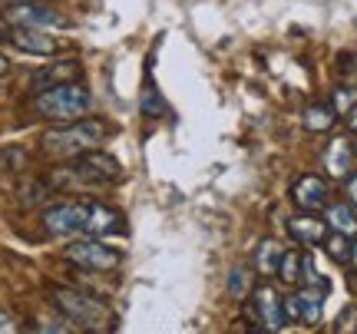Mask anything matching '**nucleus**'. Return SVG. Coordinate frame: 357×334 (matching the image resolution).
Listing matches in <instances>:
<instances>
[{
	"mask_svg": "<svg viewBox=\"0 0 357 334\" xmlns=\"http://www.w3.org/2000/svg\"><path fill=\"white\" fill-rule=\"evenodd\" d=\"M13 331H20L17 318H13V314H7V311H0V334H13Z\"/></svg>",
	"mask_w": 357,
	"mask_h": 334,
	"instance_id": "bb28decb",
	"label": "nucleus"
},
{
	"mask_svg": "<svg viewBox=\"0 0 357 334\" xmlns=\"http://www.w3.org/2000/svg\"><path fill=\"white\" fill-rule=\"evenodd\" d=\"M328 231L331 229H328L324 219H318V212H301V215L288 219V235H291V242H298V245H321Z\"/></svg>",
	"mask_w": 357,
	"mask_h": 334,
	"instance_id": "f8f14e48",
	"label": "nucleus"
},
{
	"mask_svg": "<svg viewBox=\"0 0 357 334\" xmlns=\"http://www.w3.org/2000/svg\"><path fill=\"white\" fill-rule=\"evenodd\" d=\"M344 192H347V202H351V206L357 208V172H351V176H347Z\"/></svg>",
	"mask_w": 357,
	"mask_h": 334,
	"instance_id": "c85d7f7f",
	"label": "nucleus"
},
{
	"mask_svg": "<svg viewBox=\"0 0 357 334\" xmlns=\"http://www.w3.org/2000/svg\"><path fill=\"white\" fill-rule=\"evenodd\" d=\"M3 20L7 24H24V26H43V30L66 26L63 13L56 10V7H50V3H43V0H17V3L7 7Z\"/></svg>",
	"mask_w": 357,
	"mask_h": 334,
	"instance_id": "1a4fd4ad",
	"label": "nucleus"
},
{
	"mask_svg": "<svg viewBox=\"0 0 357 334\" xmlns=\"http://www.w3.org/2000/svg\"><path fill=\"white\" fill-rule=\"evenodd\" d=\"M324 169H328L331 179H347L351 176V169H354V146H351V139L334 136L328 153H324Z\"/></svg>",
	"mask_w": 357,
	"mask_h": 334,
	"instance_id": "4468645a",
	"label": "nucleus"
},
{
	"mask_svg": "<svg viewBox=\"0 0 357 334\" xmlns=\"http://www.w3.org/2000/svg\"><path fill=\"white\" fill-rule=\"evenodd\" d=\"M248 288H252V275L245 268H231L229 271V295L235 301H248Z\"/></svg>",
	"mask_w": 357,
	"mask_h": 334,
	"instance_id": "4be33fe9",
	"label": "nucleus"
},
{
	"mask_svg": "<svg viewBox=\"0 0 357 334\" xmlns=\"http://www.w3.org/2000/svg\"><path fill=\"white\" fill-rule=\"evenodd\" d=\"M324 222L331 231H341L347 238L357 235V208L351 202H328L324 206Z\"/></svg>",
	"mask_w": 357,
	"mask_h": 334,
	"instance_id": "dca6fc26",
	"label": "nucleus"
},
{
	"mask_svg": "<svg viewBox=\"0 0 357 334\" xmlns=\"http://www.w3.org/2000/svg\"><path fill=\"white\" fill-rule=\"evenodd\" d=\"M126 229L123 215L116 208L102 206V202H89V215H86V235H96V238H106V235H119Z\"/></svg>",
	"mask_w": 357,
	"mask_h": 334,
	"instance_id": "ddd939ff",
	"label": "nucleus"
},
{
	"mask_svg": "<svg viewBox=\"0 0 357 334\" xmlns=\"http://www.w3.org/2000/svg\"><path fill=\"white\" fill-rule=\"evenodd\" d=\"M281 278V284H301V252H281V261H278V271H275Z\"/></svg>",
	"mask_w": 357,
	"mask_h": 334,
	"instance_id": "aec40b11",
	"label": "nucleus"
},
{
	"mask_svg": "<svg viewBox=\"0 0 357 334\" xmlns=\"http://www.w3.org/2000/svg\"><path fill=\"white\" fill-rule=\"evenodd\" d=\"M281 248L275 238H265L261 245H255V271L261 278H271L275 271H278V261H281Z\"/></svg>",
	"mask_w": 357,
	"mask_h": 334,
	"instance_id": "f3484780",
	"label": "nucleus"
},
{
	"mask_svg": "<svg viewBox=\"0 0 357 334\" xmlns=\"http://www.w3.org/2000/svg\"><path fill=\"white\" fill-rule=\"evenodd\" d=\"M47 195H50V185H47V182H40V179H33V182H24V195H20V199H24L26 206H37V202L47 199Z\"/></svg>",
	"mask_w": 357,
	"mask_h": 334,
	"instance_id": "393cba45",
	"label": "nucleus"
},
{
	"mask_svg": "<svg viewBox=\"0 0 357 334\" xmlns=\"http://www.w3.org/2000/svg\"><path fill=\"white\" fill-rule=\"evenodd\" d=\"M301 282L314 284V288H328V278L318 271V265H314V258L311 255H301Z\"/></svg>",
	"mask_w": 357,
	"mask_h": 334,
	"instance_id": "b1692460",
	"label": "nucleus"
},
{
	"mask_svg": "<svg viewBox=\"0 0 357 334\" xmlns=\"http://www.w3.org/2000/svg\"><path fill=\"white\" fill-rule=\"evenodd\" d=\"M24 166H26L24 149H7V153H0V172H13V169H24Z\"/></svg>",
	"mask_w": 357,
	"mask_h": 334,
	"instance_id": "a878e982",
	"label": "nucleus"
},
{
	"mask_svg": "<svg viewBox=\"0 0 357 334\" xmlns=\"http://www.w3.org/2000/svg\"><path fill=\"white\" fill-rule=\"evenodd\" d=\"M86 215L89 202H60V206H50L43 212V229L50 235H63V238L86 235Z\"/></svg>",
	"mask_w": 357,
	"mask_h": 334,
	"instance_id": "0eeeda50",
	"label": "nucleus"
},
{
	"mask_svg": "<svg viewBox=\"0 0 357 334\" xmlns=\"http://www.w3.org/2000/svg\"><path fill=\"white\" fill-rule=\"evenodd\" d=\"M63 258L86 271H116L119 261H123V255L116 252L113 245H106L102 238H96V235H86V238H77V235H73V242L63 248Z\"/></svg>",
	"mask_w": 357,
	"mask_h": 334,
	"instance_id": "39448f33",
	"label": "nucleus"
},
{
	"mask_svg": "<svg viewBox=\"0 0 357 334\" xmlns=\"http://www.w3.org/2000/svg\"><path fill=\"white\" fill-rule=\"evenodd\" d=\"M331 106H334V113H337V116H347L357 106V90H354V86H334Z\"/></svg>",
	"mask_w": 357,
	"mask_h": 334,
	"instance_id": "5701e85b",
	"label": "nucleus"
},
{
	"mask_svg": "<svg viewBox=\"0 0 357 334\" xmlns=\"http://www.w3.org/2000/svg\"><path fill=\"white\" fill-rule=\"evenodd\" d=\"M324 291H328V288L305 284V288L294 295V305H298V324H307V328L321 324V314H324Z\"/></svg>",
	"mask_w": 357,
	"mask_h": 334,
	"instance_id": "2eb2a0df",
	"label": "nucleus"
},
{
	"mask_svg": "<svg viewBox=\"0 0 357 334\" xmlns=\"http://www.w3.org/2000/svg\"><path fill=\"white\" fill-rule=\"evenodd\" d=\"M321 245H324V252H328L331 261H337V265H351V238H347V235H341V231H328Z\"/></svg>",
	"mask_w": 357,
	"mask_h": 334,
	"instance_id": "6ab92c4d",
	"label": "nucleus"
},
{
	"mask_svg": "<svg viewBox=\"0 0 357 334\" xmlns=\"http://www.w3.org/2000/svg\"><path fill=\"white\" fill-rule=\"evenodd\" d=\"M109 136V123L106 119H93V116H83V119H73V123H60L56 129H47L40 146L50 155H73L86 153V149H100V142Z\"/></svg>",
	"mask_w": 357,
	"mask_h": 334,
	"instance_id": "f257e3e1",
	"label": "nucleus"
},
{
	"mask_svg": "<svg viewBox=\"0 0 357 334\" xmlns=\"http://www.w3.org/2000/svg\"><path fill=\"white\" fill-rule=\"evenodd\" d=\"M347 129H351V132L357 136V106L351 109V113H347Z\"/></svg>",
	"mask_w": 357,
	"mask_h": 334,
	"instance_id": "c756f323",
	"label": "nucleus"
},
{
	"mask_svg": "<svg viewBox=\"0 0 357 334\" xmlns=\"http://www.w3.org/2000/svg\"><path fill=\"white\" fill-rule=\"evenodd\" d=\"M305 129L307 132H328V129H334V123H337V113H334L331 103H314L305 109Z\"/></svg>",
	"mask_w": 357,
	"mask_h": 334,
	"instance_id": "a211bd4d",
	"label": "nucleus"
},
{
	"mask_svg": "<svg viewBox=\"0 0 357 334\" xmlns=\"http://www.w3.org/2000/svg\"><path fill=\"white\" fill-rule=\"evenodd\" d=\"M7 70H10V60H7V56H3V53H0V77H3V73H7Z\"/></svg>",
	"mask_w": 357,
	"mask_h": 334,
	"instance_id": "7c9ffc66",
	"label": "nucleus"
},
{
	"mask_svg": "<svg viewBox=\"0 0 357 334\" xmlns=\"http://www.w3.org/2000/svg\"><path fill=\"white\" fill-rule=\"evenodd\" d=\"M139 109L146 119H159V116L169 113V103L162 100V93L155 90V83H146V90H142V100H139Z\"/></svg>",
	"mask_w": 357,
	"mask_h": 334,
	"instance_id": "412c9836",
	"label": "nucleus"
},
{
	"mask_svg": "<svg viewBox=\"0 0 357 334\" xmlns=\"http://www.w3.org/2000/svg\"><path fill=\"white\" fill-rule=\"evenodd\" d=\"M50 301L63 318H70L73 324H79L83 331H116V314L102 305L100 298L83 295V291H77V288L60 284V288H53L50 291Z\"/></svg>",
	"mask_w": 357,
	"mask_h": 334,
	"instance_id": "f03ea898",
	"label": "nucleus"
},
{
	"mask_svg": "<svg viewBox=\"0 0 357 334\" xmlns=\"http://www.w3.org/2000/svg\"><path fill=\"white\" fill-rule=\"evenodd\" d=\"M79 73H83L79 60H53V63L40 66L37 73L30 77V90L40 93L50 90V86H60V83H73V79H79Z\"/></svg>",
	"mask_w": 357,
	"mask_h": 334,
	"instance_id": "9b49d317",
	"label": "nucleus"
},
{
	"mask_svg": "<svg viewBox=\"0 0 357 334\" xmlns=\"http://www.w3.org/2000/svg\"><path fill=\"white\" fill-rule=\"evenodd\" d=\"M33 109L43 119H50V123H73V119H83L93 109V96H89V90L79 79H73V83H60V86H50V90H40L37 100H33Z\"/></svg>",
	"mask_w": 357,
	"mask_h": 334,
	"instance_id": "7ed1b4c3",
	"label": "nucleus"
},
{
	"mask_svg": "<svg viewBox=\"0 0 357 334\" xmlns=\"http://www.w3.org/2000/svg\"><path fill=\"white\" fill-rule=\"evenodd\" d=\"M351 261L357 265V242H351Z\"/></svg>",
	"mask_w": 357,
	"mask_h": 334,
	"instance_id": "2f4dec72",
	"label": "nucleus"
},
{
	"mask_svg": "<svg viewBox=\"0 0 357 334\" xmlns=\"http://www.w3.org/2000/svg\"><path fill=\"white\" fill-rule=\"evenodd\" d=\"M248 298H252V321H255L258 331H284L288 328L281 295L271 284H258Z\"/></svg>",
	"mask_w": 357,
	"mask_h": 334,
	"instance_id": "6e6552de",
	"label": "nucleus"
},
{
	"mask_svg": "<svg viewBox=\"0 0 357 334\" xmlns=\"http://www.w3.org/2000/svg\"><path fill=\"white\" fill-rule=\"evenodd\" d=\"M354 321H357V311L347 308L341 318H337V331H354Z\"/></svg>",
	"mask_w": 357,
	"mask_h": 334,
	"instance_id": "cd10ccee",
	"label": "nucleus"
},
{
	"mask_svg": "<svg viewBox=\"0 0 357 334\" xmlns=\"http://www.w3.org/2000/svg\"><path fill=\"white\" fill-rule=\"evenodd\" d=\"M291 202L298 212H324V206L331 202V192H328V182L307 172V176H298L291 185Z\"/></svg>",
	"mask_w": 357,
	"mask_h": 334,
	"instance_id": "9d476101",
	"label": "nucleus"
},
{
	"mask_svg": "<svg viewBox=\"0 0 357 334\" xmlns=\"http://www.w3.org/2000/svg\"><path fill=\"white\" fill-rule=\"evenodd\" d=\"M63 176L73 182H83V185H113L123 179V166L116 155L102 153V149H86V153L73 155V162L66 166Z\"/></svg>",
	"mask_w": 357,
	"mask_h": 334,
	"instance_id": "20e7f679",
	"label": "nucleus"
},
{
	"mask_svg": "<svg viewBox=\"0 0 357 334\" xmlns=\"http://www.w3.org/2000/svg\"><path fill=\"white\" fill-rule=\"evenodd\" d=\"M0 40H7L13 50L33 53V56H53L60 50V43L43 30V26H24V24H0Z\"/></svg>",
	"mask_w": 357,
	"mask_h": 334,
	"instance_id": "423d86ee",
	"label": "nucleus"
}]
</instances>
